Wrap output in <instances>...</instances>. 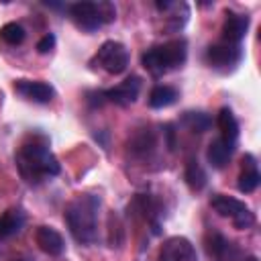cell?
I'll return each mask as SVG.
<instances>
[{"label": "cell", "mask_w": 261, "mask_h": 261, "mask_svg": "<svg viewBox=\"0 0 261 261\" xmlns=\"http://www.w3.org/2000/svg\"><path fill=\"white\" fill-rule=\"evenodd\" d=\"M14 159L18 173L29 184H39L45 177H53L59 173V163L45 139H33L31 143H24L16 151Z\"/></svg>", "instance_id": "obj_1"}, {"label": "cell", "mask_w": 261, "mask_h": 261, "mask_svg": "<svg viewBox=\"0 0 261 261\" xmlns=\"http://www.w3.org/2000/svg\"><path fill=\"white\" fill-rule=\"evenodd\" d=\"M98 208H100V198L92 194H84L73 198L63 216L69 226V232L77 243L90 245L98 239Z\"/></svg>", "instance_id": "obj_2"}, {"label": "cell", "mask_w": 261, "mask_h": 261, "mask_svg": "<svg viewBox=\"0 0 261 261\" xmlns=\"http://www.w3.org/2000/svg\"><path fill=\"white\" fill-rule=\"evenodd\" d=\"M186 57H188L186 41L173 39L163 45L147 49L141 59H143V65L147 71H151L153 75H163V73H169V71L181 67L186 63Z\"/></svg>", "instance_id": "obj_3"}, {"label": "cell", "mask_w": 261, "mask_h": 261, "mask_svg": "<svg viewBox=\"0 0 261 261\" xmlns=\"http://www.w3.org/2000/svg\"><path fill=\"white\" fill-rule=\"evenodd\" d=\"M67 10L71 20L84 31H96L116 16V10L110 2H75Z\"/></svg>", "instance_id": "obj_4"}, {"label": "cell", "mask_w": 261, "mask_h": 261, "mask_svg": "<svg viewBox=\"0 0 261 261\" xmlns=\"http://www.w3.org/2000/svg\"><path fill=\"white\" fill-rule=\"evenodd\" d=\"M210 206L224 218H230L232 224L237 228H249L255 222L253 212L249 210V206H245V202L232 198V196H224V194H216L210 200Z\"/></svg>", "instance_id": "obj_5"}, {"label": "cell", "mask_w": 261, "mask_h": 261, "mask_svg": "<svg viewBox=\"0 0 261 261\" xmlns=\"http://www.w3.org/2000/svg\"><path fill=\"white\" fill-rule=\"evenodd\" d=\"M94 63L104 69L106 73H112V75H118L126 69L128 65V51L122 43L118 41H106L100 45L98 53L94 55Z\"/></svg>", "instance_id": "obj_6"}, {"label": "cell", "mask_w": 261, "mask_h": 261, "mask_svg": "<svg viewBox=\"0 0 261 261\" xmlns=\"http://www.w3.org/2000/svg\"><path fill=\"white\" fill-rule=\"evenodd\" d=\"M243 57L241 45L237 43H228V41H220L216 45H210L206 51V61L210 67L216 69H232Z\"/></svg>", "instance_id": "obj_7"}, {"label": "cell", "mask_w": 261, "mask_h": 261, "mask_svg": "<svg viewBox=\"0 0 261 261\" xmlns=\"http://www.w3.org/2000/svg\"><path fill=\"white\" fill-rule=\"evenodd\" d=\"M159 261H198V253L186 237H169L159 249Z\"/></svg>", "instance_id": "obj_8"}, {"label": "cell", "mask_w": 261, "mask_h": 261, "mask_svg": "<svg viewBox=\"0 0 261 261\" xmlns=\"http://www.w3.org/2000/svg\"><path fill=\"white\" fill-rule=\"evenodd\" d=\"M139 92H141V80H139L137 75H130V77H126L124 82H120L118 86L106 90L102 96H104L108 102H114V104H118V106H128V104H133V102L137 100Z\"/></svg>", "instance_id": "obj_9"}, {"label": "cell", "mask_w": 261, "mask_h": 261, "mask_svg": "<svg viewBox=\"0 0 261 261\" xmlns=\"http://www.w3.org/2000/svg\"><path fill=\"white\" fill-rule=\"evenodd\" d=\"M14 90L22 98H27L31 102H39V104H47L55 96V92H53V88L49 84L33 82V80H18V82H14Z\"/></svg>", "instance_id": "obj_10"}, {"label": "cell", "mask_w": 261, "mask_h": 261, "mask_svg": "<svg viewBox=\"0 0 261 261\" xmlns=\"http://www.w3.org/2000/svg\"><path fill=\"white\" fill-rule=\"evenodd\" d=\"M35 243H37V247L43 251V253H47V255H61L63 253V249H65V243H63V237L55 230V228H51V226H39L37 230H35Z\"/></svg>", "instance_id": "obj_11"}, {"label": "cell", "mask_w": 261, "mask_h": 261, "mask_svg": "<svg viewBox=\"0 0 261 261\" xmlns=\"http://www.w3.org/2000/svg\"><path fill=\"white\" fill-rule=\"evenodd\" d=\"M247 29H249V18L245 14L226 12V18H224V24H222V41L241 45Z\"/></svg>", "instance_id": "obj_12"}, {"label": "cell", "mask_w": 261, "mask_h": 261, "mask_svg": "<svg viewBox=\"0 0 261 261\" xmlns=\"http://www.w3.org/2000/svg\"><path fill=\"white\" fill-rule=\"evenodd\" d=\"M232 151H234V143L228 141V139H224V137H218V139H214V141L208 145V153H206L208 163H210L212 167L220 169V167H224V165L228 163Z\"/></svg>", "instance_id": "obj_13"}, {"label": "cell", "mask_w": 261, "mask_h": 261, "mask_svg": "<svg viewBox=\"0 0 261 261\" xmlns=\"http://www.w3.org/2000/svg\"><path fill=\"white\" fill-rule=\"evenodd\" d=\"M259 167H257V161L253 155H245L243 157V169H241V175H239V190L245 192V194H251L257 190L259 186Z\"/></svg>", "instance_id": "obj_14"}, {"label": "cell", "mask_w": 261, "mask_h": 261, "mask_svg": "<svg viewBox=\"0 0 261 261\" xmlns=\"http://www.w3.org/2000/svg\"><path fill=\"white\" fill-rule=\"evenodd\" d=\"M24 224V216L20 210H6L0 216V241L16 234Z\"/></svg>", "instance_id": "obj_15"}, {"label": "cell", "mask_w": 261, "mask_h": 261, "mask_svg": "<svg viewBox=\"0 0 261 261\" xmlns=\"http://www.w3.org/2000/svg\"><path fill=\"white\" fill-rule=\"evenodd\" d=\"M177 100V90L171 86H155L149 94V106L151 108H167Z\"/></svg>", "instance_id": "obj_16"}, {"label": "cell", "mask_w": 261, "mask_h": 261, "mask_svg": "<svg viewBox=\"0 0 261 261\" xmlns=\"http://www.w3.org/2000/svg\"><path fill=\"white\" fill-rule=\"evenodd\" d=\"M216 124H218L220 133H222L220 137H224V139L237 143V137H239V122H237V118H234V114H232L230 108H222V110L218 112Z\"/></svg>", "instance_id": "obj_17"}, {"label": "cell", "mask_w": 261, "mask_h": 261, "mask_svg": "<svg viewBox=\"0 0 261 261\" xmlns=\"http://www.w3.org/2000/svg\"><path fill=\"white\" fill-rule=\"evenodd\" d=\"M186 181L192 190H202L204 184H206V173L202 171L200 163L194 161V159H190L188 165H186Z\"/></svg>", "instance_id": "obj_18"}, {"label": "cell", "mask_w": 261, "mask_h": 261, "mask_svg": "<svg viewBox=\"0 0 261 261\" xmlns=\"http://www.w3.org/2000/svg\"><path fill=\"white\" fill-rule=\"evenodd\" d=\"M0 39L4 43H8V45H18L24 39V29L18 22H6L0 29Z\"/></svg>", "instance_id": "obj_19"}, {"label": "cell", "mask_w": 261, "mask_h": 261, "mask_svg": "<svg viewBox=\"0 0 261 261\" xmlns=\"http://www.w3.org/2000/svg\"><path fill=\"white\" fill-rule=\"evenodd\" d=\"M153 147H155V139H153L151 133H141V135L135 137L133 143H130V151H133L135 155H139V157H147V153H151Z\"/></svg>", "instance_id": "obj_20"}, {"label": "cell", "mask_w": 261, "mask_h": 261, "mask_svg": "<svg viewBox=\"0 0 261 261\" xmlns=\"http://www.w3.org/2000/svg\"><path fill=\"white\" fill-rule=\"evenodd\" d=\"M184 122L194 130V133H204L210 126V116L204 112H186Z\"/></svg>", "instance_id": "obj_21"}, {"label": "cell", "mask_w": 261, "mask_h": 261, "mask_svg": "<svg viewBox=\"0 0 261 261\" xmlns=\"http://www.w3.org/2000/svg\"><path fill=\"white\" fill-rule=\"evenodd\" d=\"M53 45H55V37L49 33V35H45V37L37 43V49H39V53H47V51L53 49Z\"/></svg>", "instance_id": "obj_22"}, {"label": "cell", "mask_w": 261, "mask_h": 261, "mask_svg": "<svg viewBox=\"0 0 261 261\" xmlns=\"http://www.w3.org/2000/svg\"><path fill=\"white\" fill-rule=\"evenodd\" d=\"M245 261H257V257H247Z\"/></svg>", "instance_id": "obj_23"}, {"label": "cell", "mask_w": 261, "mask_h": 261, "mask_svg": "<svg viewBox=\"0 0 261 261\" xmlns=\"http://www.w3.org/2000/svg\"><path fill=\"white\" fill-rule=\"evenodd\" d=\"M14 261H20V259H14Z\"/></svg>", "instance_id": "obj_24"}]
</instances>
